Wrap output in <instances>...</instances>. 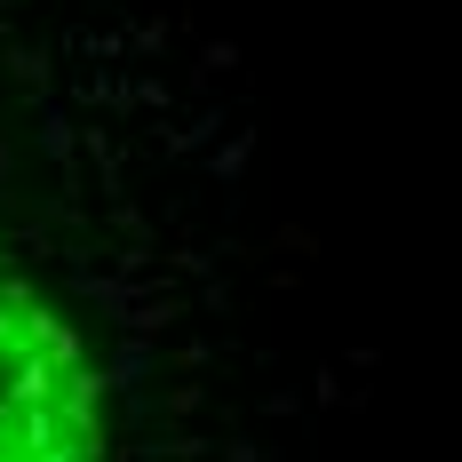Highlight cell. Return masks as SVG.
<instances>
[{
	"label": "cell",
	"instance_id": "6da1fadb",
	"mask_svg": "<svg viewBox=\"0 0 462 462\" xmlns=\"http://www.w3.org/2000/svg\"><path fill=\"white\" fill-rule=\"evenodd\" d=\"M0 462H112L104 374L0 247Z\"/></svg>",
	"mask_w": 462,
	"mask_h": 462
}]
</instances>
